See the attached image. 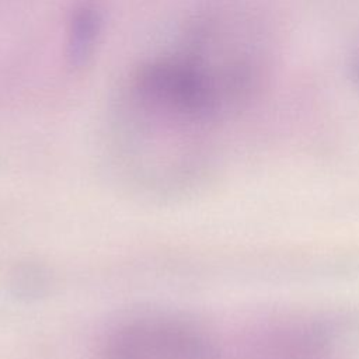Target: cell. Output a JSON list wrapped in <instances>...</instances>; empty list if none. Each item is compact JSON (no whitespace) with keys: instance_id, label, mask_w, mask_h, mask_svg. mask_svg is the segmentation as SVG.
Returning <instances> with one entry per match:
<instances>
[{"instance_id":"1","label":"cell","mask_w":359,"mask_h":359,"mask_svg":"<svg viewBox=\"0 0 359 359\" xmlns=\"http://www.w3.org/2000/svg\"><path fill=\"white\" fill-rule=\"evenodd\" d=\"M205 335L182 320L150 316L130 320L109 332L104 359H215Z\"/></svg>"}]
</instances>
